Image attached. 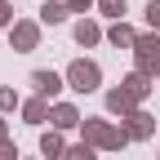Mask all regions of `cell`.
<instances>
[{
    "mask_svg": "<svg viewBox=\"0 0 160 160\" xmlns=\"http://www.w3.org/2000/svg\"><path fill=\"white\" fill-rule=\"evenodd\" d=\"M71 160H93V156L89 151H71Z\"/></svg>",
    "mask_w": 160,
    "mask_h": 160,
    "instance_id": "6da1fadb",
    "label": "cell"
}]
</instances>
